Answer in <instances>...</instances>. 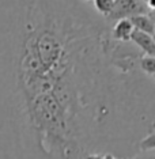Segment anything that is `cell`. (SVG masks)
I'll return each mask as SVG.
<instances>
[{
	"label": "cell",
	"mask_w": 155,
	"mask_h": 159,
	"mask_svg": "<svg viewBox=\"0 0 155 159\" xmlns=\"http://www.w3.org/2000/svg\"><path fill=\"white\" fill-rule=\"evenodd\" d=\"M131 23L133 25L135 30H139L142 33H146V34H150L153 35L154 31H155V26L151 20V18L148 16V14H144V15H136L131 18Z\"/></svg>",
	"instance_id": "obj_5"
},
{
	"label": "cell",
	"mask_w": 155,
	"mask_h": 159,
	"mask_svg": "<svg viewBox=\"0 0 155 159\" xmlns=\"http://www.w3.org/2000/svg\"><path fill=\"white\" fill-rule=\"evenodd\" d=\"M155 129V117H154V120H153V125H151V131H154Z\"/></svg>",
	"instance_id": "obj_14"
},
{
	"label": "cell",
	"mask_w": 155,
	"mask_h": 159,
	"mask_svg": "<svg viewBox=\"0 0 155 159\" xmlns=\"http://www.w3.org/2000/svg\"><path fill=\"white\" fill-rule=\"evenodd\" d=\"M148 7L143 0H114L113 11L105 19L110 25L121 19H131L136 15L148 14Z\"/></svg>",
	"instance_id": "obj_2"
},
{
	"label": "cell",
	"mask_w": 155,
	"mask_h": 159,
	"mask_svg": "<svg viewBox=\"0 0 155 159\" xmlns=\"http://www.w3.org/2000/svg\"><path fill=\"white\" fill-rule=\"evenodd\" d=\"M84 159H103V155H101V154H89Z\"/></svg>",
	"instance_id": "obj_11"
},
{
	"label": "cell",
	"mask_w": 155,
	"mask_h": 159,
	"mask_svg": "<svg viewBox=\"0 0 155 159\" xmlns=\"http://www.w3.org/2000/svg\"><path fill=\"white\" fill-rule=\"evenodd\" d=\"M80 2H84V3H93L94 0H80Z\"/></svg>",
	"instance_id": "obj_15"
},
{
	"label": "cell",
	"mask_w": 155,
	"mask_h": 159,
	"mask_svg": "<svg viewBox=\"0 0 155 159\" xmlns=\"http://www.w3.org/2000/svg\"><path fill=\"white\" fill-rule=\"evenodd\" d=\"M135 30L129 19H121L112 25V37L118 42H131L132 33Z\"/></svg>",
	"instance_id": "obj_4"
},
{
	"label": "cell",
	"mask_w": 155,
	"mask_h": 159,
	"mask_svg": "<svg viewBox=\"0 0 155 159\" xmlns=\"http://www.w3.org/2000/svg\"><path fill=\"white\" fill-rule=\"evenodd\" d=\"M148 16L151 18V20H153V23H154V26H155V11H150L148 12Z\"/></svg>",
	"instance_id": "obj_13"
},
{
	"label": "cell",
	"mask_w": 155,
	"mask_h": 159,
	"mask_svg": "<svg viewBox=\"0 0 155 159\" xmlns=\"http://www.w3.org/2000/svg\"><path fill=\"white\" fill-rule=\"evenodd\" d=\"M139 68L144 75L153 78L155 75V57L151 56H142L139 60Z\"/></svg>",
	"instance_id": "obj_7"
},
{
	"label": "cell",
	"mask_w": 155,
	"mask_h": 159,
	"mask_svg": "<svg viewBox=\"0 0 155 159\" xmlns=\"http://www.w3.org/2000/svg\"><path fill=\"white\" fill-rule=\"evenodd\" d=\"M128 159H155V151H147V152H143L140 155H136V157H132Z\"/></svg>",
	"instance_id": "obj_9"
},
{
	"label": "cell",
	"mask_w": 155,
	"mask_h": 159,
	"mask_svg": "<svg viewBox=\"0 0 155 159\" xmlns=\"http://www.w3.org/2000/svg\"><path fill=\"white\" fill-rule=\"evenodd\" d=\"M153 79H154V82H155V75H154V76H153Z\"/></svg>",
	"instance_id": "obj_17"
},
{
	"label": "cell",
	"mask_w": 155,
	"mask_h": 159,
	"mask_svg": "<svg viewBox=\"0 0 155 159\" xmlns=\"http://www.w3.org/2000/svg\"><path fill=\"white\" fill-rule=\"evenodd\" d=\"M139 148L142 152H147V151H155V129L147 133L139 142Z\"/></svg>",
	"instance_id": "obj_8"
},
{
	"label": "cell",
	"mask_w": 155,
	"mask_h": 159,
	"mask_svg": "<svg viewBox=\"0 0 155 159\" xmlns=\"http://www.w3.org/2000/svg\"><path fill=\"white\" fill-rule=\"evenodd\" d=\"M131 44L135 45L144 56L155 57V41L153 39V35L142 33L139 30H133Z\"/></svg>",
	"instance_id": "obj_3"
},
{
	"label": "cell",
	"mask_w": 155,
	"mask_h": 159,
	"mask_svg": "<svg viewBox=\"0 0 155 159\" xmlns=\"http://www.w3.org/2000/svg\"><path fill=\"white\" fill-rule=\"evenodd\" d=\"M144 3L148 7V11H155V0H144Z\"/></svg>",
	"instance_id": "obj_10"
},
{
	"label": "cell",
	"mask_w": 155,
	"mask_h": 159,
	"mask_svg": "<svg viewBox=\"0 0 155 159\" xmlns=\"http://www.w3.org/2000/svg\"><path fill=\"white\" fill-rule=\"evenodd\" d=\"M91 4L93 8L97 11V14H99L103 18H107L113 11L114 0H94Z\"/></svg>",
	"instance_id": "obj_6"
},
{
	"label": "cell",
	"mask_w": 155,
	"mask_h": 159,
	"mask_svg": "<svg viewBox=\"0 0 155 159\" xmlns=\"http://www.w3.org/2000/svg\"><path fill=\"white\" fill-rule=\"evenodd\" d=\"M142 56L91 3L0 0V90L46 155L79 159L112 132L151 131L155 82Z\"/></svg>",
	"instance_id": "obj_1"
},
{
	"label": "cell",
	"mask_w": 155,
	"mask_h": 159,
	"mask_svg": "<svg viewBox=\"0 0 155 159\" xmlns=\"http://www.w3.org/2000/svg\"><path fill=\"white\" fill-rule=\"evenodd\" d=\"M153 39H154V41H155V31H154V34H153Z\"/></svg>",
	"instance_id": "obj_16"
},
{
	"label": "cell",
	"mask_w": 155,
	"mask_h": 159,
	"mask_svg": "<svg viewBox=\"0 0 155 159\" xmlns=\"http://www.w3.org/2000/svg\"><path fill=\"white\" fill-rule=\"evenodd\" d=\"M103 159H117L116 157H114L113 154H110V152H107V154H105L103 155Z\"/></svg>",
	"instance_id": "obj_12"
}]
</instances>
